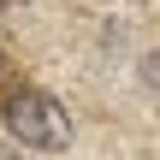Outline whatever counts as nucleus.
I'll return each mask as SVG.
<instances>
[{
    "instance_id": "obj_1",
    "label": "nucleus",
    "mask_w": 160,
    "mask_h": 160,
    "mask_svg": "<svg viewBox=\"0 0 160 160\" xmlns=\"http://www.w3.org/2000/svg\"><path fill=\"white\" fill-rule=\"evenodd\" d=\"M6 131H12L18 142H30V148H65V142H71L65 107H59L53 95H36V89H24V95L6 101Z\"/></svg>"
}]
</instances>
